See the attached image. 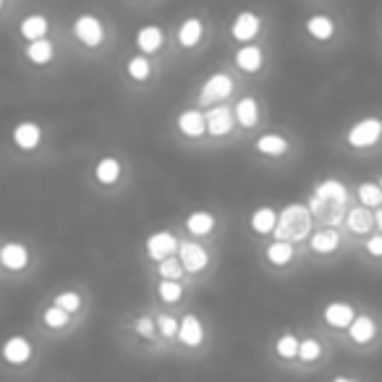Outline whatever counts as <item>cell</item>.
<instances>
[{
    "label": "cell",
    "mask_w": 382,
    "mask_h": 382,
    "mask_svg": "<svg viewBox=\"0 0 382 382\" xmlns=\"http://www.w3.org/2000/svg\"><path fill=\"white\" fill-rule=\"evenodd\" d=\"M322 356V343L317 338H301L299 340V359L304 364H312Z\"/></svg>",
    "instance_id": "8d00e7d4"
},
{
    "label": "cell",
    "mask_w": 382,
    "mask_h": 382,
    "mask_svg": "<svg viewBox=\"0 0 382 382\" xmlns=\"http://www.w3.org/2000/svg\"><path fill=\"white\" fill-rule=\"evenodd\" d=\"M184 264H181V260L178 257H168V260H163V262H157V275L163 278V280H181L184 278Z\"/></svg>",
    "instance_id": "836d02e7"
},
{
    "label": "cell",
    "mask_w": 382,
    "mask_h": 382,
    "mask_svg": "<svg viewBox=\"0 0 382 382\" xmlns=\"http://www.w3.org/2000/svg\"><path fill=\"white\" fill-rule=\"evenodd\" d=\"M275 236L283 241H304L312 236V212L306 205H285L280 212H278V228H275Z\"/></svg>",
    "instance_id": "6da1fadb"
},
{
    "label": "cell",
    "mask_w": 382,
    "mask_h": 382,
    "mask_svg": "<svg viewBox=\"0 0 382 382\" xmlns=\"http://www.w3.org/2000/svg\"><path fill=\"white\" fill-rule=\"evenodd\" d=\"M382 139V118L367 116V118L356 120L346 132V144L351 150H369Z\"/></svg>",
    "instance_id": "7a4b0ae2"
},
{
    "label": "cell",
    "mask_w": 382,
    "mask_h": 382,
    "mask_svg": "<svg viewBox=\"0 0 382 382\" xmlns=\"http://www.w3.org/2000/svg\"><path fill=\"white\" fill-rule=\"evenodd\" d=\"M372 223H374V215L369 212V207H353L349 215H346V225H349V230L356 233V236L369 233Z\"/></svg>",
    "instance_id": "4dcf8cb0"
},
{
    "label": "cell",
    "mask_w": 382,
    "mask_h": 382,
    "mask_svg": "<svg viewBox=\"0 0 382 382\" xmlns=\"http://www.w3.org/2000/svg\"><path fill=\"white\" fill-rule=\"evenodd\" d=\"M215 225H218V218L212 215V212H207V209H197V212H191L189 218H186V230L191 233V236H209L212 230H215Z\"/></svg>",
    "instance_id": "d4e9b609"
},
{
    "label": "cell",
    "mask_w": 382,
    "mask_h": 382,
    "mask_svg": "<svg viewBox=\"0 0 382 382\" xmlns=\"http://www.w3.org/2000/svg\"><path fill=\"white\" fill-rule=\"evenodd\" d=\"M249 225L254 233L267 236V233H273V230L278 228V212H275L273 207H267V205H264V207H257L251 212Z\"/></svg>",
    "instance_id": "484cf974"
},
{
    "label": "cell",
    "mask_w": 382,
    "mask_h": 382,
    "mask_svg": "<svg viewBox=\"0 0 382 382\" xmlns=\"http://www.w3.org/2000/svg\"><path fill=\"white\" fill-rule=\"evenodd\" d=\"M154 325H157V333L163 338H175L178 335V319L170 315H157L154 317Z\"/></svg>",
    "instance_id": "f35d334b"
},
{
    "label": "cell",
    "mask_w": 382,
    "mask_h": 382,
    "mask_svg": "<svg viewBox=\"0 0 382 382\" xmlns=\"http://www.w3.org/2000/svg\"><path fill=\"white\" fill-rule=\"evenodd\" d=\"M230 95H233V79L225 71H218V74L205 79V84L199 89V105H212V102L225 100Z\"/></svg>",
    "instance_id": "277c9868"
},
{
    "label": "cell",
    "mask_w": 382,
    "mask_h": 382,
    "mask_svg": "<svg viewBox=\"0 0 382 382\" xmlns=\"http://www.w3.org/2000/svg\"><path fill=\"white\" fill-rule=\"evenodd\" d=\"M175 126H178V132L184 134V136H189V139H199V136H205V134H207V120H205V113H202V110H194V108L178 113Z\"/></svg>",
    "instance_id": "9a60e30c"
},
{
    "label": "cell",
    "mask_w": 382,
    "mask_h": 382,
    "mask_svg": "<svg viewBox=\"0 0 382 382\" xmlns=\"http://www.w3.org/2000/svg\"><path fill=\"white\" fill-rule=\"evenodd\" d=\"M157 296L165 304H178L181 296H184V285H181V280H160L157 283Z\"/></svg>",
    "instance_id": "e575fe53"
},
{
    "label": "cell",
    "mask_w": 382,
    "mask_h": 382,
    "mask_svg": "<svg viewBox=\"0 0 382 382\" xmlns=\"http://www.w3.org/2000/svg\"><path fill=\"white\" fill-rule=\"evenodd\" d=\"M53 304L61 306V309H66L68 315H74V312L81 309V296H79L77 291H61V294L53 296Z\"/></svg>",
    "instance_id": "74e56055"
},
{
    "label": "cell",
    "mask_w": 382,
    "mask_h": 382,
    "mask_svg": "<svg viewBox=\"0 0 382 382\" xmlns=\"http://www.w3.org/2000/svg\"><path fill=\"white\" fill-rule=\"evenodd\" d=\"M47 32H50V19L42 16V13H29V16H24L22 24H19V34H22L26 42L45 40Z\"/></svg>",
    "instance_id": "ffe728a7"
},
{
    "label": "cell",
    "mask_w": 382,
    "mask_h": 382,
    "mask_svg": "<svg viewBox=\"0 0 382 382\" xmlns=\"http://www.w3.org/2000/svg\"><path fill=\"white\" fill-rule=\"evenodd\" d=\"M71 32H74V37L84 47H100V45L105 42V26H102V22L95 13H79L77 19H74Z\"/></svg>",
    "instance_id": "3957f363"
},
{
    "label": "cell",
    "mask_w": 382,
    "mask_h": 382,
    "mask_svg": "<svg viewBox=\"0 0 382 382\" xmlns=\"http://www.w3.org/2000/svg\"><path fill=\"white\" fill-rule=\"evenodd\" d=\"M134 330H136V335L144 340H152V335L157 333V325H154L152 317H136V322H134Z\"/></svg>",
    "instance_id": "ab89813d"
},
{
    "label": "cell",
    "mask_w": 382,
    "mask_h": 382,
    "mask_svg": "<svg viewBox=\"0 0 382 382\" xmlns=\"http://www.w3.org/2000/svg\"><path fill=\"white\" fill-rule=\"evenodd\" d=\"M165 42V32L163 26H157V24H147L142 29H136V37H134V45H136V50L142 55H154Z\"/></svg>",
    "instance_id": "2e32d148"
},
{
    "label": "cell",
    "mask_w": 382,
    "mask_h": 382,
    "mask_svg": "<svg viewBox=\"0 0 382 382\" xmlns=\"http://www.w3.org/2000/svg\"><path fill=\"white\" fill-rule=\"evenodd\" d=\"M264 254H267V262L273 264V267H285V264L294 262L296 251H294V244L291 241H283V239H275L267 249H264Z\"/></svg>",
    "instance_id": "4316f807"
},
{
    "label": "cell",
    "mask_w": 382,
    "mask_h": 382,
    "mask_svg": "<svg viewBox=\"0 0 382 382\" xmlns=\"http://www.w3.org/2000/svg\"><path fill=\"white\" fill-rule=\"evenodd\" d=\"M309 246H312V251H317V254H330V251H335L340 246V233L333 228L317 230V233L309 236Z\"/></svg>",
    "instance_id": "f1b7e54d"
},
{
    "label": "cell",
    "mask_w": 382,
    "mask_h": 382,
    "mask_svg": "<svg viewBox=\"0 0 382 382\" xmlns=\"http://www.w3.org/2000/svg\"><path fill=\"white\" fill-rule=\"evenodd\" d=\"M95 181L100 186H116L120 181V175H123V165H120L118 157H113V154H105V157H100L97 163H95Z\"/></svg>",
    "instance_id": "e0dca14e"
},
{
    "label": "cell",
    "mask_w": 382,
    "mask_h": 382,
    "mask_svg": "<svg viewBox=\"0 0 382 382\" xmlns=\"http://www.w3.org/2000/svg\"><path fill=\"white\" fill-rule=\"evenodd\" d=\"M374 223H377V228L382 233V207H377V212H374Z\"/></svg>",
    "instance_id": "b9f144b4"
},
{
    "label": "cell",
    "mask_w": 382,
    "mask_h": 382,
    "mask_svg": "<svg viewBox=\"0 0 382 382\" xmlns=\"http://www.w3.org/2000/svg\"><path fill=\"white\" fill-rule=\"evenodd\" d=\"M364 246H367V254H372V257H377V260H380V257H382V233H374V236H369Z\"/></svg>",
    "instance_id": "60d3db41"
},
{
    "label": "cell",
    "mask_w": 382,
    "mask_h": 382,
    "mask_svg": "<svg viewBox=\"0 0 382 382\" xmlns=\"http://www.w3.org/2000/svg\"><path fill=\"white\" fill-rule=\"evenodd\" d=\"M205 120H207V134L209 136H228L233 132V126H236V116H233V108L228 105H215V108H209L205 113Z\"/></svg>",
    "instance_id": "52a82bcc"
},
{
    "label": "cell",
    "mask_w": 382,
    "mask_h": 382,
    "mask_svg": "<svg viewBox=\"0 0 382 382\" xmlns=\"http://www.w3.org/2000/svg\"><path fill=\"white\" fill-rule=\"evenodd\" d=\"M42 322L47 325L50 330H61V328H66L68 322H71V315H68L66 309H61V306H55L50 304L47 309L42 312Z\"/></svg>",
    "instance_id": "d6a6232c"
},
{
    "label": "cell",
    "mask_w": 382,
    "mask_h": 382,
    "mask_svg": "<svg viewBox=\"0 0 382 382\" xmlns=\"http://www.w3.org/2000/svg\"><path fill=\"white\" fill-rule=\"evenodd\" d=\"M178 260H181V264H184L186 273H202L205 267L209 264V254L205 246H199V244H194V241H178Z\"/></svg>",
    "instance_id": "5b68a950"
},
{
    "label": "cell",
    "mask_w": 382,
    "mask_h": 382,
    "mask_svg": "<svg viewBox=\"0 0 382 382\" xmlns=\"http://www.w3.org/2000/svg\"><path fill=\"white\" fill-rule=\"evenodd\" d=\"M34 353V346L29 338H24V335H11V338H6L3 343V349H0V356L8 361L11 367H22L26 361L32 359Z\"/></svg>",
    "instance_id": "8fae6325"
},
{
    "label": "cell",
    "mask_w": 382,
    "mask_h": 382,
    "mask_svg": "<svg viewBox=\"0 0 382 382\" xmlns=\"http://www.w3.org/2000/svg\"><path fill=\"white\" fill-rule=\"evenodd\" d=\"M233 116H236V123L244 126V129H251L260 123V102L254 97H241L236 105H233Z\"/></svg>",
    "instance_id": "cb8c5ba5"
},
{
    "label": "cell",
    "mask_w": 382,
    "mask_h": 382,
    "mask_svg": "<svg viewBox=\"0 0 382 382\" xmlns=\"http://www.w3.org/2000/svg\"><path fill=\"white\" fill-rule=\"evenodd\" d=\"M304 29L317 42H330L335 37V22L330 19L328 13H312L304 22Z\"/></svg>",
    "instance_id": "ac0fdd59"
},
{
    "label": "cell",
    "mask_w": 382,
    "mask_h": 382,
    "mask_svg": "<svg viewBox=\"0 0 382 382\" xmlns=\"http://www.w3.org/2000/svg\"><path fill=\"white\" fill-rule=\"evenodd\" d=\"M55 58V45L45 37V40H34L26 45V61H32L34 66H47Z\"/></svg>",
    "instance_id": "83f0119b"
},
{
    "label": "cell",
    "mask_w": 382,
    "mask_h": 382,
    "mask_svg": "<svg viewBox=\"0 0 382 382\" xmlns=\"http://www.w3.org/2000/svg\"><path fill=\"white\" fill-rule=\"evenodd\" d=\"M11 142L16 150H24V152H32L42 144V126L34 123V120H22L13 126Z\"/></svg>",
    "instance_id": "9c48e42d"
},
{
    "label": "cell",
    "mask_w": 382,
    "mask_h": 382,
    "mask_svg": "<svg viewBox=\"0 0 382 382\" xmlns=\"http://www.w3.org/2000/svg\"><path fill=\"white\" fill-rule=\"evenodd\" d=\"M0 8H3V0H0Z\"/></svg>",
    "instance_id": "ee69618b"
},
{
    "label": "cell",
    "mask_w": 382,
    "mask_h": 382,
    "mask_svg": "<svg viewBox=\"0 0 382 382\" xmlns=\"http://www.w3.org/2000/svg\"><path fill=\"white\" fill-rule=\"evenodd\" d=\"M333 382H359V380H353V377H346V374H338V377H333Z\"/></svg>",
    "instance_id": "7bdbcfd3"
},
{
    "label": "cell",
    "mask_w": 382,
    "mask_h": 382,
    "mask_svg": "<svg viewBox=\"0 0 382 382\" xmlns=\"http://www.w3.org/2000/svg\"><path fill=\"white\" fill-rule=\"evenodd\" d=\"M353 317H356V309H353L349 301H330V304L322 309V319H325V325L333 330H349Z\"/></svg>",
    "instance_id": "4fadbf2b"
},
{
    "label": "cell",
    "mask_w": 382,
    "mask_h": 382,
    "mask_svg": "<svg viewBox=\"0 0 382 382\" xmlns=\"http://www.w3.org/2000/svg\"><path fill=\"white\" fill-rule=\"evenodd\" d=\"M380 189H382V178H380Z\"/></svg>",
    "instance_id": "f6af8a7d"
},
{
    "label": "cell",
    "mask_w": 382,
    "mask_h": 382,
    "mask_svg": "<svg viewBox=\"0 0 382 382\" xmlns=\"http://www.w3.org/2000/svg\"><path fill=\"white\" fill-rule=\"evenodd\" d=\"M236 66L244 71V74H257L260 68L264 66V53L260 45H244L236 50Z\"/></svg>",
    "instance_id": "44dd1931"
},
{
    "label": "cell",
    "mask_w": 382,
    "mask_h": 382,
    "mask_svg": "<svg viewBox=\"0 0 382 382\" xmlns=\"http://www.w3.org/2000/svg\"><path fill=\"white\" fill-rule=\"evenodd\" d=\"M178 343L186 346V349H199L205 343V325L197 315H186L181 322H178Z\"/></svg>",
    "instance_id": "7c38bea8"
},
{
    "label": "cell",
    "mask_w": 382,
    "mask_h": 382,
    "mask_svg": "<svg viewBox=\"0 0 382 382\" xmlns=\"http://www.w3.org/2000/svg\"><path fill=\"white\" fill-rule=\"evenodd\" d=\"M202 37H205V24H202V19H197V16L184 19L181 26H178V32H175V40H178V45H181L184 50L197 47V45L202 42Z\"/></svg>",
    "instance_id": "d6986e66"
},
{
    "label": "cell",
    "mask_w": 382,
    "mask_h": 382,
    "mask_svg": "<svg viewBox=\"0 0 382 382\" xmlns=\"http://www.w3.org/2000/svg\"><path fill=\"white\" fill-rule=\"evenodd\" d=\"M260 32H262V19L254 11H241L230 24V37L236 42H251V40H257Z\"/></svg>",
    "instance_id": "ba28073f"
},
{
    "label": "cell",
    "mask_w": 382,
    "mask_h": 382,
    "mask_svg": "<svg viewBox=\"0 0 382 382\" xmlns=\"http://www.w3.org/2000/svg\"><path fill=\"white\" fill-rule=\"evenodd\" d=\"M144 249H147V257H150V260L163 262V260L173 257L175 251H178V239H175L170 230H154L152 236L147 239V244H144Z\"/></svg>",
    "instance_id": "8992f818"
},
{
    "label": "cell",
    "mask_w": 382,
    "mask_h": 382,
    "mask_svg": "<svg viewBox=\"0 0 382 382\" xmlns=\"http://www.w3.org/2000/svg\"><path fill=\"white\" fill-rule=\"evenodd\" d=\"M275 353L280 359H296L299 356V338L294 333H283L280 338L275 340Z\"/></svg>",
    "instance_id": "d590c367"
},
{
    "label": "cell",
    "mask_w": 382,
    "mask_h": 382,
    "mask_svg": "<svg viewBox=\"0 0 382 382\" xmlns=\"http://www.w3.org/2000/svg\"><path fill=\"white\" fill-rule=\"evenodd\" d=\"M288 139H285L283 134H262L257 142H254V150L264 157H283L288 152Z\"/></svg>",
    "instance_id": "603a6c76"
},
{
    "label": "cell",
    "mask_w": 382,
    "mask_h": 382,
    "mask_svg": "<svg viewBox=\"0 0 382 382\" xmlns=\"http://www.w3.org/2000/svg\"><path fill=\"white\" fill-rule=\"evenodd\" d=\"M0 264L6 267V270H11V273H22L26 270V264H29V249L19 244V241H8V244H3L0 246Z\"/></svg>",
    "instance_id": "5bb4252c"
},
{
    "label": "cell",
    "mask_w": 382,
    "mask_h": 382,
    "mask_svg": "<svg viewBox=\"0 0 382 382\" xmlns=\"http://www.w3.org/2000/svg\"><path fill=\"white\" fill-rule=\"evenodd\" d=\"M315 197L325 205V207H343L349 199V189L338 178H325L315 186Z\"/></svg>",
    "instance_id": "30bf717a"
},
{
    "label": "cell",
    "mask_w": 382,
    "mask_h": 382,
    "mask_svg": "<svg viewBox=\"0 0 382 382\" xmlns=\"http://www.w3.org/2000/svg\"><path fill=\"white\" fill-rule=\"evenodd\" d=\"M356 194H359L361 207H382V189H380V184H374V181H364V184H359Z\"/></svg>",
    "instance_id": "1f68e13d"
},
{
    "label": "cell",
    "mask_w": 382,
    "mask_h": 382,
    "mask_svg": "<svg viewBox=\"0 0 382 382\" xmlns=\"http://www.w3.org/2000/svg\"><path fill=\"white\" fill-rule=\"evenodd\" d=\"M374 335H377V322H374L369 315L353 317V322L349 325V338L353 340V343L364 346V343H369Z\"/></svg>",
    "instance_id": "7402d4cb"
},
{
    "label": "cell",
    "mask_w": 382,
    "mask_h": 382,
    "mask_svg": "<svg viewBox=\"0 0 382 382\" xmlns=\"http://www.w3.org/2000/svg\"><path fill=\"white\" fill-rule=\"evenodd\" d=\"M126 74H129V79L132 81H147V79L152 77V63H150V55H142L136 53L132 55L129 61H126Z\"/></svg>",
    "instance_id": "f546056e"
}]
</instances>
